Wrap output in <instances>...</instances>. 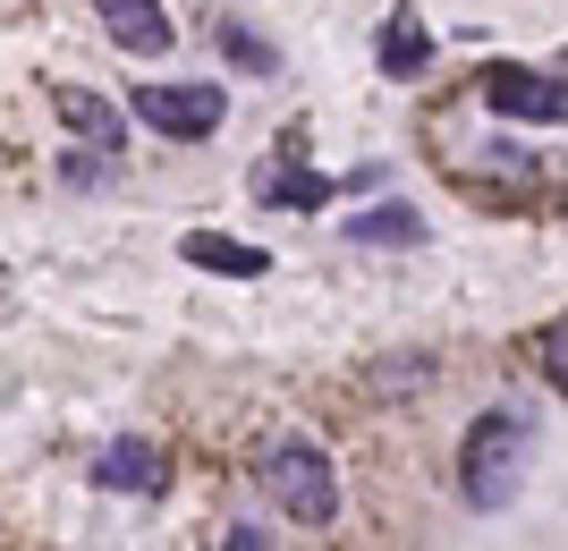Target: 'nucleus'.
Masks as SVG:
<instances>
[{"instance_id": "0eeeda50", "label": "nucleus", "mask_w": 568, "mask_h": 551, "mask_svg": "<svg viewBox=\"0 0 568 551\" xmlns=\"http://www.w3.org/2000/svg\"><path fill=\"white\" fill-rule=\"evenodd\" d=\"M94 483H102V492H136V501H153V492H162V450H153L144 432H119V441L94 450Z\"/></svg>"}, {"instance_id": "f257e3e1", "label": "nucleus", "mask_w": 568, "mask_h": 551, "mask_svg": "<svg viewBox=\"0 0 568 551\" xmlns=\"http://www.w3.org/2000/svg\"><path fill=\"white\" fill-rule=\"evenodd\" d=\"M526 467H535V416L526 408H493L467 425V441H458V492H467V509H509Z\"/></svg>"}, {"instance_id": "ddd939ff", "label": "nucleus", "mask_w": 568, "mask_h": 551, "mask_svg": "<svg viewBox=\"0 0 568 551\" xmlns=\"http://www.w3.org/2000/svg\"><path fill=\"white\" fill-rule=\"evenodd\" d=\"M221 43H230L237 69H272V43H263V34H246V25H221Z\"/></svg>"}, {"instance_id": "1a4fd4ad", "label": "nucleus", "mask_w": 568, "mask_h": 551, "mask_svg": "<svg viewBox=\"0 0 568 551\" xmlns=\"http://www.w3.org/2000/svg\"><path fill=\"white\" fill-rule=\"evenodd\" d=\"M94 9H102V34H111V43H128L136 60H162V51H170L162 0H94Z\"/></svg>"}, {"instance_id": "4468645a", "label": "nucleus", "mask_w": 568, "mask_h": 551, "mask_svg": "<svg viewBox=\"0 0 568 551\" xmlns=\"http://www.w3.org/2000/svg\"><path fill=\"white\" fill-rule=\"evenodd\" d=\"M221 551H272V543H263V527H230V534H221Z\"/></svg>"}, {"instance_id": "20e7f679", "label": "nucleus", "mask_w": 568, "mask_h": 551, "mask_svg": "<svg viewBox=\"0 0 568 551\" xmlns=\"http://www.w3.org/2000/svg\"><path fill=\"white\" fill-rule=\"evenodd\" d=\"M484 85V102H493L500 120H535V127H560L568 94H560V76L551 69H526V60H493V69L475 76Z\"/></svg>"}, {"instance_id": "423d86ee", "label": "nucleus", "mask_w": 568, "mask_h": 551, "mask_svg": "<svg viewBox=\"0 0 568 551\" xmlns=\"http://www.w3.org/2000/svg\"><path fill=\"white\" fill-rule=\"evenodd\" d=\"M51 111H60V127H69L77 144H94V153H128V111L102 102L94 85H51Z\"/></svg>"}, {"instance_id": "6e6552de", "label": "nucleus", "mask_w": 568, "mask_h": 551, "mask_svg": "<svg viewBox=\"0 0 568 551\" xmlns=\"http://www.w3.org/2000/svg\"><path fill=\"white\" fill-rule=\"evenodd\" d=\"M179 264L221 272V280H272V255L246 246V238H221V229H187V238H179Z\"/></svg>"}, {"instance_id": "7ed1b4c3", "label": "nucleus", "mask_w": 568, "mask_h": 551, "mask_svg": "<svg viewBox=\"0 0 568 551\" xmlns=\"http://www.w3.org/2000/svg\"><path fill=\"white\" fill-rule=\"evenodd\" d=\"M128 111H136L144 127H162V136L195 144V136H213V127L230 120V94H221V85H136Z\"/></svg>"}, {"instance_id": "9d476101", "label": "nucleus", "mask_w": 568, "mask_h": 551, "mask_svg": "<svg viewBox=\"0 0 568 551\" xmlns=\"http://www.w3.org/2000/svg\"><path fill=\"white\" fill-rule=\"evenodd\" d=\"M450 170L467 187H535V153L526 144H467Z\"/></svg>"}, {"instance_id": "f03ea898", "label": "nucleus", "mask_w": 568, "mask_h": 551, "mask_svg": "<svg viewBox=\"0 0 568 551\" xmlns=\"http://www.w3.org/2000/svg\"><path fill=\"white\" fill-rule=\"evenodd\" d=\"M255 476H263V492L281 501V518H297V527H332V518H339V467H332L323 441H306V432L263 441Z\"/></svg>"}, {"instance_id": "39448f33", "label": "nucleus", "mask_w": 568, "mask_h": 551, "mask_svg": "<svg viewBox=\"0 0 568 551\" xmlns=\"http://www.w3.org/2000/svg\"><path fill=\"white\" fill-rule=\"evenodd\" d=\"M255 195H263V204H288V213H323V204H332V178L306 170V144L288 136L281 153L255 170Z\"/></svg>"}, {"instance_id": "f8f14e48", "label": "nucleus", "mask_w": 568, "mask_h": 551, "mask_svg": "<svg viewBox=\"0 0 568 551\" xmlns=\"http://www.w3.org/2000/svg\"><path fill=\"white\" fill-rule=\"evenodd\" d=\"M348 238L356 246H425V213H407V204H374V213H348Z\"/></svg>"}, {"instance_id": "9b49d317", "label": "nucleus", "mask_w": 568, "mask_h": 551, "mask_svg": "<svg viewBox=\"0 0 568 551\" xmlns=\"http://www.w3.org/2000/svg\"><path fill=\"white\" fill-rule=\"evenodd\" d=\"M374 60H382V76H425V69H433V34H425V18H416V9H399V18L374 34Z\"/></svg>"}]
</instances>
